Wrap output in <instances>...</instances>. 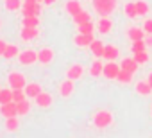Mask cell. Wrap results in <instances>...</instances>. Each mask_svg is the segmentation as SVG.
<instances>
[{"label":"cell","instance_id":"1","mask_svg":"<svg viewBox=\"0 0 152 138\" xmlns=\"http://www.w3.org/2000/svg\"><path fill=\"white\" fill-rule=\"evenodd\" d=\"M93 7L100 16H109L116 7V0H93Z\"/></svg>","mask_w":152,"mask_h":138},{"label":"cell","instance_id":"2","mask_svg":"<svg viewBox=\"0 0 152 138\" xmlns=\"http://www.w3.org/2000/svg\"><path fill=\"white\" fill-rule=\"evenodd\" d=\"M111 124H113V115H111V111L100 109V111L95 113V117H93V126H95L97 129H106V127H109Z\"/></svg>","mask_w":152,"mask_h":138},{"label":"cell","instance_id":"3","mask_svg":"<svg viewBox=\"0 0 152 138\" xmlns=\"http://www.w3.org/2000/svg\"><path fill=\"white\" fill-rule=\"evenodd\" d=\"M39 13H41L39 2H27V0H23V4H22V15L23 16H38Z\"/></svg>","mask_w":152,"mask_h":138},{"label":"cell","instance_id":"4","mask_svg":"<svg viewBox=\"0 0 152 138\" xmlns=\"http://www.w3.org/2000/svg\"><path fill=\"white\" fill-rule=\"evenodd\" d=\"M7 83L11 88H25L27 81H25V76L23 74H18V72H11L7 76Z\"/></svg>","mask_w":152,"mask_h":138},{"label":"cell","instance_id":"5","mask_svg":"<svg viewBox=\"0 0 152 138\" xmlns=\"http://www.w3.org/2000/svg\"><path fill=\"white\" fill-rule=\"evenodd\" d=\"M18 61H20L22 65H32V63L38 61V52H36V50H31V48L22 50V52L18 54Z\"/></svg>","mask_w":152,"mask_h":138},{"label":"cell","instance_id":"6","mask_svg":"<svg viewBox=\"0 0 152 138\" xmlns=\"http://www.w3.org/2000/svg\"><path fill=\"white\" fill-rule=\"evenodd\" d=\"M118 72H120V66H118L115 61H109L107 65H104V72H102V76H104L106 79H116Z\"/></svg>","mask_w":152,"mask_h":138},{"label":"cell","instance_id":"7","mask_svg":"<svg viewBox=\"0 0 152 138\" xmlns=\"http://www.w3.org/2000/svg\"><path fill=\"white\" fill-rule=\"evenodd\" d=\"M0 113H2L6 118L18 115V106H16V102L11 101V102H7V104H0Z\"/></svg>","mask_w":152,"mask_h":138},{"label":"cell","instance_id":"8","mask_svg":"<svg viewBox=\"0 0 152 138\" xmlns=\"http://www.w3.org/2000/svg\"><path fill=\"white\" fill-rule=\"evenodd\" d=\"M23 90H25V95H27L29 99H36V97H38V95L43 92L39 83H27Z\"/></svg>","mask_w":152,"mask_h":138},{"label":"cell","instance_id":"9","mask_svg":"<svg viewBox=\"0 0 152 138\" xmlns=\"http://www.w3.org/2000/svg\"><path fill=\"white\" fill-rule=\"evenodd\" d=\"M93 40H95V38H93V32H90V34H83V32H79L77 36L73 38V41H75V45H77V47H90Z\"/></svg>","mask_w":152,"mask_h":138},{"label":"cell","instance_id":"10","mask_svg":"<svg viewBox=\"0 0 152 138\" xmlns=\"http://www.w3.org/2000/svg\"><path fill=\"white\" fill-rule=\"evenodd\" d=\"M83 72H84L83 65H79V63H77V65H72V66L68 68V72H66V77L72 79V81H77V79H81Z\"/></svg>","mask_w":152,"mask_h":138},{"label":"cell","instance_id":"11","mask_svg":"<svg viewBox=\"0 0 152 138\" xmlns=\"http://www.w3.org/2000/svg\"><path fill=\"white\" fill-rule=\"evenodd\" d=\"M39 36V31L38 27H23L22 32H20V38L25 40V41H31V40H36Z\"/></svg>","mask_w":152,"mask_h":138},{"label":"cell","instance_id":"12","mask_svg":"<svg viewBox=\"0 0 152 138\" xmlns=\"http://www.w3.org/2000/svg\"><path fill=\"white\" fill-rule=\"evenodd\" d=\"M118 56H120V52H118V48H116L115 45H104V54H102V57H106L107 61H115Z\"/></svg>","mask_w":152,"mask_h":138},{"label":"cell","instance_id":"13","mask_svg":"<svg viewBox=\"0 0 152 138\" xmlns=\"http://www.w3.org/2000/svg\"><path fill=\"white\" fill-rule=\"evenodd\" d=\"M52 59H54V50H52V48H41V50L38 52V61H39V63L48 65Z\"/></svg>","mask_w":152,"mask_h":138},{"label":"cell","instance_id":"14","mask_svg":"<svg viewBox=\"0 0 152 138\" xmlns=\"http://www.w3.org/2000/svg\"><path fill=\"white\" fill-rule=\"evenodd\" d=\"M73 81L72 79H66V81H63L61 83V86H59V93L63 95V97H70L72 93H73Z\"/></svg>","mask_w":152,"mask_h":138},{"label":"cell","instance_id":"15","mask_svg":"<svg viewBox=\"0 0 152 138\" xmlns=\"http://www.w3.org/2000/svg\"><path fill=\"white\" fill-rule=\"evenodd\" d=\"M120 68H124V70H129V72L134 74V72L138 70V61H136L134 57H125V59H122Z\"/></svg>","mask_w":152,"mask_h":138},{"label":"cell","instance_id":"16","mask_svg":"<svg viewBox=\"0 0 152 138\" xmlns=\"http://www.w3.org/2000/svg\"><path fill=\"white\" fill-rule=\"evenodd\" d=\"M97 27H99V32H102V34H107V32L113 29V22H111L107 16H102V18L99 20Z\"/></svg>","mask_w":152,"mask_h":138},{"label":"cell","instance_id":"17","mask_svg":"<svg viewBox=\"0 0 152 138\" xmlns=\"http://www.w3.org/2000/svg\"><path fill=\"white\" fill-rule=\"evenodd\" d=\"M36 104H38L39 108H48V106L52 104V95H50V93L41 92V93L36 97Z\"/></svg>","mask_w":152,"mask_h":138},{"label":"cell","instance_id":"18","mask_svg":"<svg viewBox=\"0 0 152 138\" xmlns=\"http://www.w3.org/2000/svg\"><path fill=\"white\" fill-rule=\"evenodd\" d=\"M64 9H66V13L72 15V16L77 15L79 11H83V7H81V4H79V0H70V2H66Z\"/></svg>","mask_w":152,"mask_h":138},{"label":"cell","instance_id":"19","mask_svg":"<svg viewBox=\"0 0 152 138\" xmlns=\"http://www.w3.org/2000/svg\"><path fill=\"white\" fill-rule=\"evenodd\" d=\"M127 36L131 41H136V40H143L145 38V31L143 29H138V27H131L127 31Z\"/></svg>","mask_w":152,"mask_h":138},{"label":"cell","instance_id":"20","mask_svg":"<svg viewBox=\"0 0 152 138\" xmlns=\"http://www.w3.org/2000/svg\"><path fill=\"white\" fill-rule=\"evenodd\" d=\"M102 72H104V65H102V61H95V63H91V66H90V76L91 77H99V76H102Z\"/></svg>","mask_w":152,"mask_h":138},{"label":"cell","instance_id":"21","mask_svg":"<svg viewBox=\"0 0 152 138\" xmlns=\"http://www.w3.org/2000/svg\"><path fill=\"white\" fill-rule=\"evenodd\" d=\"M150 92H152V86L148 84V81L136 83V93H140V95H150Z\"/></svg>","mask_w":152,"mask_h":138},{"label":"cell","instance_id":"22","mask_svg":"<svg viewBox=\"0 0 152 138\" xmlns=\"http://www.w3.org/2000/svg\"><path fill=\"white\" fill-rule=\"evenodd\" d=\"M116 81H120L122 84H129V83L132 81V72L120 68V72H118V76H116Z\"/></svg>","mask_w":152,"mask_h":138},{"label":"cell","instance_id":"23","mask_svg":"<svg viewBox=\"0 0 152 138\" xmlns=\"http://www.w3.org/2000/svg\"><path fill=\"white\" fill-rule=\"evenodd\" d=\"M72 18H73V22H75V25H79V23L90 22V20H91V15H90V13H86V11L83 9V11H79L77 15H73Z\"/></svg>","mask_w":152,"mask_h":138},{"label":"cell","instance_id":"24","mask_svg":"<svg viewBox=\"0 0 152 138\" xmlns=\"http://www.w3.org/2000/svg\"><path fill=\"white\" fill-rule=\"evenodd\" d=\"M90 48H91L93 56H97V57H102V54H104V43H102V41H99V40H93V41H91V45H90Z\"/></svg>","mask_w":152,"mask_h":138},{"label":"cell","instance_id":"25","mask_svg":"<svg viewBox=\"0 0 152 138\" xmlns=\"http://www.w3.org/2000/svg\"><path fill=\"white\" fill-rule=\"evenodd\" d=\"M18 127H20L18 115H15V117H7V118H6V129H7V131H16Z\"/></svg>","mask_w":152,"mask_h":138},{"label":"cell","instance_id":"26","mask_svg":"<svg viewBox=\"0 0 152 138\" xmlns=\"http://www.w3.org/2000/svg\"><path fill=\"white\" fill-rule=\"evenodd\" d=\"M13 101V88L7 90V88H2L0 90V104H7Z\"/></svg>","mask_w":152,"mask_h":138},{"label":"cell","instance_id":"27","mask_svg":"<svg viewBox=\"0 0 152 138\" xmlns=\"http://www.w3.org/2000/svg\"><path fill=\"white\" fill-rule=\"evenodd\" d=\"M145 48H147L145 40H136V41L131 43V52H132V54H136V52H143Z\"/></svg>","mask_w":152,"mask_h":138},{"label":"cell","instance_id":"28","mask_svg":"<svg viewBox=\"0 0 152 138\" xmlns=\"http://www.w3.org/2000/svg\"><path fill=\"white\" fill-rule=\"evenodd\" d=\"M18 54H20V50H18L16 45H7L6 50H4V57H6V59H13V57H16Z\"/></svg>","mask_w":152,"mask_h":138},{"label":"cell","instance_id":"29","mask_svg":"<svg viewBox=\"0 0 152 138\" xmlns=\"http://www.w3.org/2000/svg\"><path fill=\"white\" fill-rule=\"evenodd\" d=\"M22 23H23V27H39V18L38 16H23Z\"/></svg>","mask_w":152,"mask_h":138},{"label":"cell","instance_id":"30","mask_svg":"<svg viewBox=\"0 0 152 138\" xmlns=\"http://www.w3.org/2000/svg\"><path fill=\"white\" fill-rule=\"evenodd\" d=\"M4 6L7 11H18V9H22V0H6Z\"/></svg>","mask_w":152,"mask_h":138},{"label":"cell","instance_id":"31","mask_svg":"<svg viewBox=\"0 0 152 138\" xmlns=\"http://www.w3.org/2000/svg\"><path fill=\"white\" fill-rule=\"evenodd\" d=\"M16 106H18V115H27L29 111H31V102L29 101H20V102H16Z\"/></svg>","mask_w":152,"mask_h":138},{"label":"cell","instance_id":"32","mask_svg":"<svg viewBox=\"0 0 152 138\" xmlns=\"http://www.w3.org/2000/svg\"><path fill=\"white\" fill-rule=\"evenodd\" d=\"M136 13H138V16H145L148 13V4L143 2V0H138L136 2Z\"/></svg>","mask_w":152,"mask_h":138},{"label":"cell","instance_id":"33","mask_svg":"<svg viewBox=\"0 0 152 138\" xmlns=\"http://www.w3.org/2000/svg\"><path fill=\"white\" fill-rule=\"evenodd\" d=\"M125 15H127V18H136L138 16V13H136V2H129V4H125Z\"/></svg>","mask_w":152,"mask_h":138},{"label":"cell","instance_id":"34","mask_svg":"<svg viewBox=\"0 0 152 138\" xmlns=\"http://www.w3.org/2000/svg\"><path fill=\"white\" fill-rule=\"evenodd\" d=\"M27 95H25V90L23 88H13V101L15 102H20V101H23Z\"/></svg>","mask_w":152,"mask_h":138},{"label":"cell","instance_id":"35","mask_svg":"<svg viewBox=\"0 0 152 138\" xmlns=\"http://www.w3.org/2000/svg\"><path fill=\"white\" fill-rule=\"evenodd\" d=\"M79 32H83V34L93 32V23H91V20H90V22H84V23H79Z\"/></svg>","mask_w":152,"mask_h":138},{"label":"cell","instance_id":"36","mask_svg":"<svg viewBox=\"0 0 152 138\" xmlns=\"http://www.w3.org/2000/svg\"><path fill=\"white\" fill-rule=\"evenodd\" d=\"M134 59L138 61V65H143V63L148 61V56H147V52L143 50V52H136V54H134Z\"/></svg>","mask_w":152,"mask_h":138},{"label":"cell","instance_id":"37","mask_svg":"<svg viewBox=\"0 0 152 138\" xmlns=\"http://www.w3.org/2000/svg\"><path fill=\"white\" fill-rule=\"evenodd\" d=\"M143 31L147 34H152V20H145L143 22Z\"/></svg>","mask_w":152,"mask_h":138},{"label":"cell","instance_id":"38","mask_svg":"<svg viewBox=\"0 0 152 138\" xmlns=\"http://www.w3.org/2000/svg\"><path fill=\"white\" fill-rule=\"evenodd\" d=\"M6 47H7V43H6L4 40H0V56H4V50H6Z\"/></svg>","mask_w":152,"mask_h":138},{"label":"cell","instance_id":"39","mask_svg":"<svg viewBox=\"0 0 152 138\" xmlns=\"http://www.w3.org/2000/svg\"><path fill=\"white\" fill-rule=\"evenodd\" d=\"M145 43H147V47H152V34H148L145 38Z\"/></svg>","mask_w":152,"mask_h":138},{"label":"cell","instance_id":"40","mask_svg":"<svg viewBox=\"0 0 152 138\" xmlns=\"http://www.w3.org/2000/svg\"><path fill=\"white\" fill-rule=\"evenodd\" d=\"M43 2H45L47 6H52V4H56V2H57V0H43Z\"/></svg>","mask_w":152,"mask_h":138},{"label":"cell","instance_id":"41","mask_svg":"<svg viewBox=\"0 0 152 138\" xmlns=\"http://www.w3.org/2000/svg\"><path fill=\"white\" fill-rule=\"evenodd\" d=\"M147 81H148V84H150V86H152V72H150V74H148V77H147Z\"/></svg>","mask_w":152,"mask_h":138},{"label":"cell","instance_id":"42","mask_svg":"<svg viewBox=\"0 0 152 138\" xmlns=\"http://www.w3.org/2000/svg\"><path fill=\"white\" fill-rule=\"evenodd\" d=\"M27 2H43V0H27Z\"/></svg>","mask_w":152,"mask_h":138},{"label":"cell","instance_id":"43","mask_svg":"<svg viewBox=\"0 0 152 138\" xmlns=\"http://www.w3.org/2000/svg\"><path fill=\"white\" fill-rule=\"evenodd\" d=\"M150 113H152V106H150Z\"/></svg>","mask_w":152,"mask_h":138},{"label":"cell","instance_id":"44","mask_svg":"<svg viewBox=\"0 0 152 138\" xmlns=\"http://www.w3.org/2000/svg\"><path fill=\"white\" fill-rule=\"evenodd\" d=\"M0 90H2V88H0Z\"/></svg>","mask_w":152,"mask_h":138}]
</instances>
